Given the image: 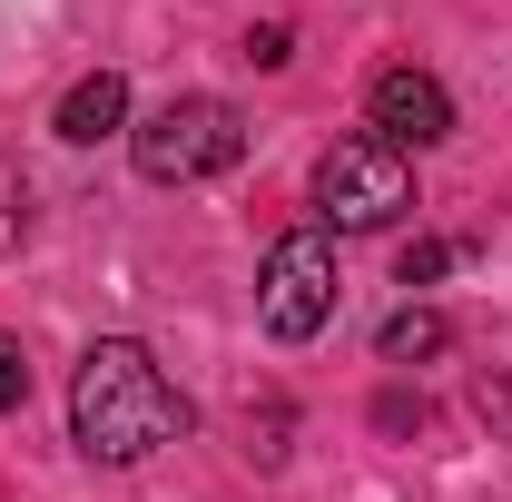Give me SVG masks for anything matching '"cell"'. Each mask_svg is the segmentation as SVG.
Segmentation results:
<instances>
[{
	"instance_id": "cell-1",
	"label": "cell",
	"mask_w": 512,
	"mask_h": 502,
	"mask_svg": "<svg viewBox=\"0 0 512 502\" xmlns=\"http://www.w3.org/2000/svg\"><path fill=\"white\" fill-rule=\"evenodd\" d=\"M69 434H79L89 463H148L158 443L188 434V394L158 375L148 345L99 335V345L79 355V384H69Z\"/></svg>"
},
{
	"instance_id": "cell-2",
	"label": "cell",
	"mask_w": 512,
	"mask_h": 502,
	"mask_svg": "<svg viewBox=\"0 0 512 502\" xmlns=\"http://www.w3.org/2000/svg\"><path fill=\"white\" fill-rule=\"evenodd\" d=\"M128 158L148 188H197V178H227L247 158V119L227 99H168L128 128Z\"/></svg>"
},
{
	"instance_id": "cell-3",
	"label": "cell",
	"mask_w": 512,
	"mask_h": 502,
	"mask_svg": "<svg viewBox=\"0 0 512 502\" xmlns=\"http://www.w3.org/2000/svg\"><path fill=\"white\" fill-rule=\"evenodd\" d=\"M404 207H414L404 148H384V138H335V148L316 158V217H325V227L365 237V227H394Z\"/></svg>"
},
{
	"instance_id": "cell-4",
	"label": "cell",
	"mask_w": 512,
	"mask_h": 502,
	"mask_svg": "<svg viewBox=\"0 0 512 502\" xmlns=\"http://www.w3.org/2000/svg\"><path fill=\"white\" fill-rule=\"evenodd\" d=\"M256 315H266V335H276V345L325 335V315H335V247H325V227H286V237L266 247Z\"/></svg>"
},
{
	"instance_id": "cell-5",
	"label": "cell",
	"mask_w": 512,
	"mask_h": 502,
	"mask_svg": "<svg viewBox=\"0 0 512 502\" xmlns=\"http://www.w3.org/2000/svg\"><path fill=\"white\" fill-rule=\"evenodd\" d=\"M365 109H375V138H384V148H434V138H453V99H444L434 69H384Z\"/></svg>"
},
{
	"instance_id": "cell-6",
	"label": "cell",
	"mask_w": 512,
	"mask_h": 502,
	"mask_svg": "<svg viewBox=\"0 0 512 502\" xmlns=\"http://www.w3.org/2000/svg\"><path fill=\"white\" fill-rule=\"evenodd\" d=\"M119 128H128V79L119 69H89V79L60 99V138L69 148H99V138H119Z\"/></svg>"
},
{
	"instance_id": "cell-7",
	"label": "cell",
	"mask_w": 512,
	"mask_h": 502,
	"mask_svg": "<svg viewBox=\"0 0 512 502\" xmlns=\"http://www.w3.org/2000/svg\"><path fill=\"white\" fill-rule=\"evenodd\" d=\"M453 345V325L434 306H404V315H384V335H375V355L384 365H424V355H444Z\"/></svg>"
},
{
	"instance_id": "cell-8",
	"label": "cell",
	"mask_w": 512,
	"mask_h": 502,
	"mask_svg": "<svg viewBox=\"0 0 512 502\" xmlns=\"http://www.w3.org/2000/svg\"><path fill=\"white\" fill-rule=\"evenodd\" d=\"M444 266H453V247H444V237H414V247L394 256V276H404V286H434Z\"/></svg>"
},
{
	"instance_id": "cell-9",
	"label": "cell",
	"mask_w": 512,
	"mask_h": 502,
	"mask_svg": "<svg viewBox=\"0 0 512 502\" xmlns=\"http://www.w3.org/2000/svg\"><path fill=\"white\" fill-rule=\"evenodd\" d=\"M30 404V355H20V335H0V414H20Z\"/></svg>"
},
{
	"instance_id": "cell-10",
	"label": "cell",
	"mask_w": 512,
	"mask_h": 502,
	"mask_svg": "<svg viewBox=\"0 0 512 502\" xmlns=\"http://www.w3.org/2000/svg\"><path fill=\"white\" fill-rule=\"evenodd\" d=\"M247 60H256V69H286V60H296V30H276V20L247 30Z\"/></svg>"
}]
</instances>
